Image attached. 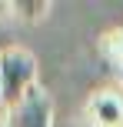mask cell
Here are the masks:
<instances>
[{"label":"cell","mask_w":123,"mask_h":127,"mask_svg":"<svg viewBox=\"0 0 123 127\" xmlns=\"http://www.w3.org/2000/svg\"><path fill=\"white\" fill-rule=\"evenodd\" d=\"M37 60L30 57L20 47H7L0 50V90H3V100L10 110H17L27 100L33 87H37Z\"/></svg>","instance_id":"obj_1"},{"label":"cell","mask_w":123,"mask_h":127,"mask_svg":"<svg viewBox=\"0 0 123 127\" xmlns=\"http://www.w3.org/2000/svg\"><path fill=\"white\" fill-rule=\"evenodd\" d=\"M50 121H53L50 97H47L40 87H33L30 94H27V100L20 104L17 110H10L7 127H50Z\"/></svg>","instance_id":"obj_2"},{"label":"cell","mask_w":123,"mask_h":127,"mask_svg":"<svg viewBox=\"0 0 123 127\" xmlns=\"http://www.w3.org/2000/svg\"><path fill=\"white\" fill-rule=\"evenodd\" d=\"M90 117L100 127H120L123 124V100L117 94H97L90 100Z\"/></svg>","instance_id":"obj_3"},{"label":"cell","mask_w":123,"mask_h":127,"mask_svg":"<svg viewBox=\"0 0 123 127\" xmlns=\"http://www.w3.org/2000/svg\"><path fill=\"white\" fill-rule=\"evenodd\" d=\"M10 7H13V13L23 17V20H37V17H43V13L50 10L47 0H13Z\"/></svg>","instance_id":"obj_4"},{"label":"cell","mask_w":123,"mask_h":127,"mask_svg":"<svg viewBox=\"0 0 123 127\" xmlns=\"http://www.w3.org/2000/svg\"><path fill=\"white\" fill-rule=\"evenodd\" d=\"M120 77H123V70H120Z\"/></svg>","instance_id":"obj_5"},{"label":"cell","mask_w":123,"mask_h":127,"mask_svg":"<svg viewBox=\"0 0 123 127\" xmlns=\"http://www.w3.org/2000/svg\"><path fill=\"white\" fill-rule=\"evenodd\" d=\"M0 127H7V124H0Z\"/></svg>","instance_id":"obj_6"}]
</instances>
